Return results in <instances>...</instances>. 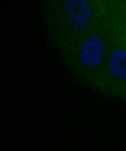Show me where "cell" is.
<instances>
[{
    "label": "cell",
    "mask_w": 126,
    "mask_h": 151,
    "mask_svg": "<svg viewBox=\"0 0 126 151\" xmlns=\"http://www.w3.org/2000/svg\"><path fill=\"white\" fill-rule=\"evenodd\" d=\"M113 4L122 19L126 23V0H113Z\"/></svg>",
    "instance_id": "277c9868"
},
{
    "label": "cell",
    "mask_w": 126,
    "mask_h": 151,
    "mask_svg": "<svg viewBox=\"0 0 126 151\" xmlns=\"http://www.w3.org/2000/svg\"><path fill=\"white\" fill-rule=\"evenodd\" d=\"M96 91L126 101V23L124 22L105 63Z\"/></svg>",
    "instance_id": "3957f363"
},
{
    "label": "cell",
    "mask_w": 126,
    "mask_h": 151,
    "mask_svg": "<svg viewBox=\"0 0 126 151\" xmlns=\"http://www.w3.org/2000/svg\"><path fill=\"white\" fill-rule=\"evenodd\" d=\"M113 0H43L42 12L51 44L59 51L106 17Z\"/></svg>",
    "instance_id": "7a4b0ae2"
},
{
    "label": "cell",
    "mask_w": 126,
    "mask_h": 151,
    "mask_svg": "<svg viewBox=\"0 0 126 151\" xmlns=\"http://www.w3.org/2000/svg\"><path fill=\"white\" fill-rule=\"evenodd\" d=\"M123 24L124 21L113 4L102 21L58 51L66 68L77 80L96 88L105 63Z\"/></svg>",
    "instance_id": "6da1fadb"
}]
</instances>
